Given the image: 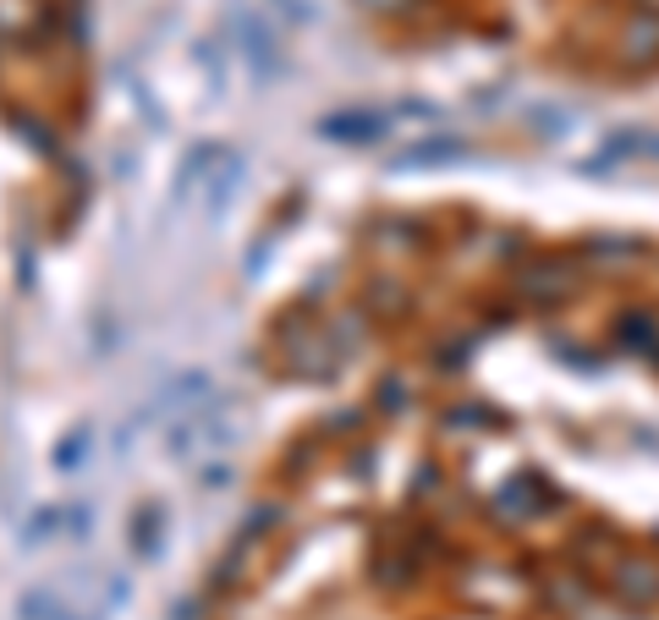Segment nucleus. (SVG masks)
Here are the masks:
<instances>
[{
  "label": "nucleus",
  "instance_id": "obj_1",
  "mask_svg": "<svg viewBox=\"0 0 659 620\" xmlns=\"http://www.w3.org/2000/svg\"><path fill=\"white\" fill-rule=\"evenodd\" d=\"M237 39H242V55L259 66V77H270L275 72V33L264 28L259 11H248V6L237 11Z\"/></svg>",
  "mask_w": 659,
  "mask_h": 620
}]
</instances>
